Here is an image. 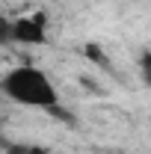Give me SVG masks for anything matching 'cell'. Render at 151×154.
I'll list each match as a JSON object with an SVG mask.
<instances>
[{
	"mask_svg": "<svg viewBox=\"0 0 151 154\" xmlns=\"http://www.w3.org/2000/svg\"><path fill=\"white\" fill-rule=\"evenodd\" d=\"M3 95L15 104H24V107H42V110H54L59 104L57 89L51 83V77L45 74L42 68H33V65H21V68H12L9 74L3 77L0 83Z\"/></svg>",
	"mask_w": 151,
	"mask_h": 154,
	"instance_id": "6da1fadb",
	"label": "cell"
},
{
	"mask_svg": "<svg viewBox=\"0 0 151 154\" xmlns=\"http://www.w3.org/2000/svg\"><path fill=\"white\" fill-rule=\"evenodd\" d=\"M12 42L21 45H45V15L12 21Z\"/></svg>",
	"mask_w": 151,
	"mask_h": 154,
	"instance_id": "7a4b0ae2",
	"label": "cell"
},
{
	"mask_svg": "<svg viewBox=\"0 0 151 154\" xmlns=\"http://www.w3.org/2000/svg\"><path fill=\"white\" fill-rule=\"evenodd\" d=\"M83 54H86V59H92L95 65L107 68V59H104V54H101V48H98V45H92V42H89V45L83 48Z\"/></svg>",
	"mask_w": 151,
	"mask_h": 154,
	"instance_id": "3957f363",
	"label": "cell"
},
{
	"mask_svg": "<svg viewBox=\"0 0 151 154\" xmlns=\"http://www.w3.org/2000/svg\"><path fill=\"white\" fill-rule=\"evenodd\" d=\"M139 71H142V80L151 86V51H145V54L139 57Z\"/></svg>",
	"mask_w": 151,
	"mask_h": 154,
	"instance_id": "277c9868",
	"label": "cell"
},
{
	"mask_svg": "<svg viewBox=\"0 0 151 154\" xmlns=\"http://www.w3.org/2000/svg\"><path fill=\"white\" fill-rule=\"evenodd\" d=\"M6 42H12V21L0 15V45H6Z\"/></svg>",
	"mask_w": 151,
	"mask_h": 154,
	"instance_id": "5b68a950",
	"label": "cell"
},
{
	"mask_svg": "<svg viewBox=\"0 0 151 154\" xmlns=\"http://www.w3.org/2000/svg\"><path fill=\"white\" fill-rule=\"evenodd\" d=\"M6 154H27V145H6Z\"/></svg>",
	"mask_w": 151,
	"mask_h": 154,
	"instance_id": "8992f818",
	"label": "cell"
},
{
	"mask_svg": "<svg viewBox=\"0 0 151 154\" xmlns=\"http://www.w3.org/2000/svg\"><path fill=\"white\" fill-rule=\"evenodd\" d=\"M27 154H51L45 145H27Z\"/></svg>",
	"mask_w": 151,
	"mask_h": 154,
	"instance_id": "52a82bcc",
	"label": "cell"
},
{
	"mask_svg": "<svg viewBox=\"0 0 151 154\" xmlns=\"http://www.w3.org/2000/svg\"><path fill=\"white\" fill-rule=\"evenodd\" d=\"M0 145H3V142H0Z\"/></svg>",
	"mask_w": 151,
	"mask_h": 154,
	"instance_id": "ba28073f",
	"label": "cell"
}]
</instances>
